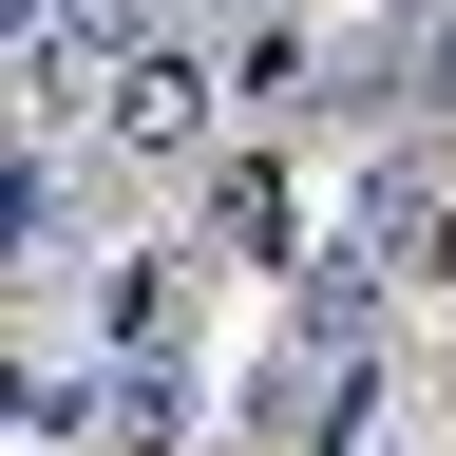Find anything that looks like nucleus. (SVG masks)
I'll return each instance as SVG.
<instances>
[{"instance_id": "nucleus-2", "label": "nucleus", "mask_w": 456, "mask_h": 456, "mask_svg": "<svg viewBox=\"0 0 456 456\" xmlns=\"http://www.w3.org/2000/svg\"><path fill=\"white\" fill-rule=\"evenodd\" d=\"M362 437H380V342L285 323L266 362H248V456H362Z\"/></svg>"}, {"instance_id": "nucleus-3", "label": "nucleus", "mask_w": 456, "mask_h": 456, "mask_svg": "<svg viewBox=\"0 0 456 456\" xmlns=\"http://www.w3.org/2000/svg\"><path fill=\"white\" fill-rule=\"evenodd\" d=\"M342 248H362L380 285H456V152H437V134H380L362 209H342Z\"/></svg>"}, {"instance_id": "nucleus-6", "label": "nucleus", "mask_w": 456, "mask_h": 456, "mask_svg": "<svg viewBox=\"0 0 456 456\" xmlns=\"http://www.w3.org/2000/svg\"><path fill=\"white\" fill-rule=\"evenodd\" d=\"M77 209H95V171H77V152H20V191H0V248H20V266H77V248H95Z\"/></svg>"}, {"instance_id": "nucleus-7", "label": "nucleus", "mask_w": 456, "mask_h": 456, "mask_svg": "<svg viewBox=\"0 0 456 456\" xmlns=\"http://www.w3.org/2000/svg\"><path fill=\"white\" fill-rule=\"evenodd\" d=\"M191 437V362H114V456H171Z\"/></svg>"}, {"instance_id": "nucleus-8", "label": "nucleus", "mask_w": 456, "mask_h": 456, "mask_svg": "<svg viewBox=\"0 0 456 456\" xmlns=\"http://www.w3.org/2000/svg\"><path fill=\"white\" fill-rule=\"evenodd\" d=\"M191 20H248V0H191Z\"/></svg>"}, {"instance_id": "nucleus-5", "label": "nucleus", "mask_w": 456, "mask_h": 456, "mask_svg": "<svg viewBox=\"0 0 456 456\" xmlns=\"http://www.w3.org/2000/svg\"><path fill=\"white\" fill-rule=\"evenodd\" d=\"M191 305H209V248H114V285H95L114 362H171V342H191Z\"/></svg>"}, {"instance_id": "nucleus-1", "label": "nucleus", "mask_w": 456, "mask_h": 456, "mask_svg": "<svg viewBox=\"0 0 456 456\" xmlns=\"http://www.w3.org/2000/svg\"><path fill=\"white\" fill-rule=\"evenodd\" d=\"M228 114H248V77L171 20V38H134L114 57V95H95V152L114 171H228Z\"/></svg>"}, {"instance_id": "nucleus-4", "label": "nucleus", "mask_w": 456, "mask_h": 456, "mask_svg": "<svg viewBox=\"0 0 456 456\" xmlns=\"http://www.w3.org/2000/svg\"><path fill=\"white\" fill-rule=\"evenodd\" d=\"M191 248H209V266H285V285H305V266H323V248H305V171H285V152H228Z\"/></svg>"}]
</instances>
